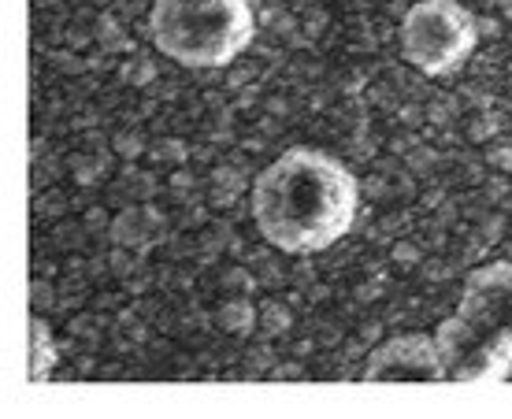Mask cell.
Masks as SVG:
<instances>
[{
  "instance_id": "cell-1",
  "label": "cell",
  "mask_w": 512,
  "mask_h": 419,
  "mask_svg": "<svg viewBox=\"0 0 512 419\" xmlns=\"http://www.w3.org/2000/svg\"><path fill=\"white\" fill-rule=\"evenodd\" d=\"M357 212V175L312 145L286 149L253 182V223L279 253H327L353 230Z\"/></svg>"
},
{
  "instance_id": "cell-2",
  "label": "cell",
  "mask_w": 512,
  "mask_h": 419,
  "mask_svg": "<svg viewBox=\"0 0 512 419\" xmlns=\"http://www.w3.org/2000/svg\"><path fill=\"white\" fill-rule=\"evenodd\" d=\"M446 382H505L512 375V260L475 267L457 312L438 323Z\"/></svg>"
},
{
  "instance_id": "cell-3",
  "label": "cell",
  "mask_w": 512,
  "mask_h": 419,
  "mask_svg": "<svg viewBox=\"0 0 512 419\" xmlns=\"http://www.w3.org/2000/svg\"><path fill=\"white\" fill-rule=\"evenodd\" d=\"M149 38L171 64L219 71L253 45L256 15L249 0H156Z\"/></svg>"
},
{
  "instance_id": "cell-4",
  "label": "cell",
  "mask_w": 512,
  "mask_h": 419,
  "mask_svg": "<svg viewBox=\"0 0 512 419\" xmlns=\"http://www.w3.org/2000/svg\"><path fill=\"white\" fill-rule=\"evenodd\" d=\"M405 64L427 78L461 71L479 49V19L461 0H416L397 30Z\"/></svg>"
},
{
  "instance_id": "cell-5",
  "label": "cell",
  "mask_w": 512,
  "mask_h": 419,
  "mask_svg": "<svg viewBox=\"0 0 512 419\" xmlns=\"http://www.w3.org/2000/svg\"><path fill=\"white\" fill-rule=\"evenodd\" d=\"M368 382H446V368H442V353H438L435 334H397L390 342H383L372 353L368 368H364Z\"/></svg>"
},
{
  "instance_id": "cell-6",
  "label": "cell",
  "mask_w": 512,
  "mask_h": 419,
  "mask_svg": "<svg viewBox=\"0 0 512 419\" xmlns=\"http://www.w3.org/2000/svg\"><path fill=\"white\" fill-rule=\"evenodd\" d=\"M56 371V342L49 323L41 316H30V382H49Z\"/></svg>"
}]
</instances>
